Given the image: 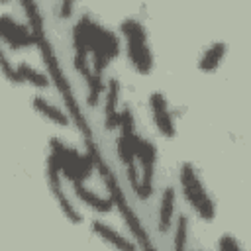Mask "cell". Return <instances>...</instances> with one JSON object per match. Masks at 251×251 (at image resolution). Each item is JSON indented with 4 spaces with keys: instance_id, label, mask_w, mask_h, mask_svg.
I'll use <instances>...</instances> for the list:
<instances>
[{
    "instance_id": "5b68a950",
    "label": "cell",
    "mask_w": 251,
    "mask_h": 251,
    "mask_svg": "<svg viewBox=\"0 0 251 251\" xmlns=\"http://www.w3.org/2000/svg\"><path fill=\"white\" fill-rule=\"evenodd\" d=\"M149 112H151V120H153L155 129H157L163 137L173 139V137L176 135L175 114H173V110H171V104H169L167 96H165L161 90L151 92V96H149Z\"/></svg>"
},
{
    "instance_id": "8fae6325",
    "label": "cell",
    "mask_w": 251,
    "mask_h": 251,
    "mask_svg": "<svg viewBox=\"0 0 251 251\" xmlns=\"http://www.w3.org/2000/svg\"><path fill=\"white\" fill-rule=\"evenodd\" d=\"M226 53H227V45L224 41H214L212 45H208L202 51V55L198 59V69L202 73H216L220 69Z\"/></svg>"
},
{
    "instance_id": "7c38bea8",
    "label": "cell",
    "mask_w": 251,
    "mask_h": 251,
    "mask_svg": "<svg viewBox=\"0 0 251 251\" xmlns=\"http://www.w3.org/2000/svg\"><path fill=\"white\" fill-rule=\"evenodd\" d=\"M90 227H92V231H94L100 239H104L106 243H110V245H114V247H118V249H135V247H137V243H133L131 239H127L126 235H122L120 231H116L114 227H110L108 224H104V222H100V220H94V222L90 224Z\"/></svg>"
},
{
    "instance_id": "2e32d148",
    "label": "cell",
    "mask_w": 251,
    "mask_h": 251,
    "mask_svg": "<svg viewBox=\"0 0 251 251\" xmlns=\"http://www.w3.org/2000/svg\"><path fill=\"white\" fill-rule=\"evenodd\" d=\"M75 6H76V0H59V18L69 20L75 12Z\"/></svg>"
},
{
    "instance_id": "ba28073f",
    "label": "cell",
    "mask_w": 251,
    "mask_h": 251,
    "mask_svg": "<svg viewBox=\"0 0 251 251\" xmlns=\"http://www.w3.org/2000/svg\"><path fill=\"white\" fill-rule=\"evenodd\" d=\"M120 80L110 76L106 80L104 90V127L106 129H118L120 124Z\"/></svg>"
},
{
    "instance_id": "5bb4252c",
    "label": "cell",
    "mask_w": 251,
    "mask_h": 251,
    "mask_svg": "<svg viewBox=\"0 0 251 251\" xmlns=\"http://www.w3.org/2000/svg\"><path fill=\"white\" fill-rule=\"evenodd\" d=\"M16 69H18L20 82H27V84L37 86V88H47V86H49V78H47L43 73H39L37 69L29 67L27 63H20Z\"/></svg>"
},
{
    "instance_id": "4fadbf2b",
    "label": "cell",
    "mask_w": 251,
    "mask_h": 251,
    "mask_svg": "<svg viewBox=\"0 0 251 251\" xmlns=\"http://www.w3.org/2000/svg\"><path fill=\"white\" fill-rule=\"evenodd\" d=\"M31 106H33V110H35L39 116H43L45 120H49V122H53V124H57V126H61V127L71 126L69 116H67L61 108L53 106L47 98H43V96H33V98H31Z\"/></svg>"
},
{
    "instance_id": "52a82bcc",
    "label": "cell",
    "mask_w": 251,
    "mask_h": 251,
    "mask_svg": "<svg viewBox=\"0 0 251 251\" xmlns=\"http://www.w3.org/2000/svg\"><path fill=\"white\" fill-rule=\"evenodd\" d=\"M0 33H2V41L12 47V49H24V47H31L37 39L31 27L16 22L10 14H4L0 18Z\"/></svg>"
},
{
    "instance_id": "9a60e30c",
    "label": "cell",
    "mask_w": 251,
    "mask_h": 251,
    "mask_svg": "<svg viewBox=\"0 0 251 251\" xmlns=\"http://www.w3.org/2000/svg\"><path fill=\"white\" fill-rule=\"evenodd\" d=\"M173 233H175L173 235V247L175 249H184L186 243H188V220H186V216H178Z\"/></svg>"
},
{
    "instance_id": "ac0fdd59",
    "label": "cell",
    "mask_w": 251,
    "mask_h": 251,
    "mask_svg": "<svg viewBox=\"0 0 251 251\" xmlns=\"http://www.w3.org/2000/svg\"><path fill=\"white\" fill-rule=\"evenodd\" d=\"M2 2H10V0H2Z\"/></svg>"
},
{
    "instance_id": "6da1fadb",
    "label": "cell",
    "mask_w": 251,
    "mask_h": 251,
    "mask_svg": "<svg viewBox=\"0 0 251 251\" xmlns=\"http://www.w3.org/2000/svg\"><path fill=\"white\" fill-rule=\"evenodd\" d=\"M178 184L182 190V196L186 200V204L192 208V212L206 222H212L216 218V204L204 184V180L200 178V173L194 169L192 163L184 161L178 169Z\"/></svg>"
},
{
    "instance_id": "7a4b0ae2",
    "label": "cell",
    "mask_w": 251,
    "mask_h": 251,
    "mask_svg": "<svg viewBox=\"0 0 251 251\" xmlns=\"http://www.w3.org/2000/svg\"><path fill=\"white\" fill-rule=\"evenodd\" d=\"M120 31L126 41V55L131 67L139 75H149L155 63H153V51H151L143 22L137 18H126L120 25Z\"/></svg>"
},
{
    "instance_id": "30bf717a",
    "label": "cell",
    "mask_w": 251,
    "mask_h": 251,
    "mask_svg": "<svg viewBox=\"0 0 251 251\" xmlns=\"http://www.w3.org/2000/svg\"><path fill=\"white\" fill-rule=\"evenodd\" d=\"M71 186H73V190H75V194L86 204V206H90V208H94L96 212H102V214H106V212H110L112 208H114V198H106V196H100L98 192H94V190H90L88 186H84V182H71Z\"/></svg>"
},
{
    "instance_id": "3957f363",
    "label": "cell",
    "mask_w": 251,
    "mask_h": 251,
    "mask_svg": "<svg viewBox=\"0 0 251 251\" xmlns=\"http://www.w3.org/2000/svg\"><path fill=\"white\" fill-rule=\"evenodd\" d=\"M49 157L69 182H84L94 173V157L80 153L76 147H71L61 139L49 141Z\"/></svg>"
},
{
    "instance_id": "e0dca14e",
    "label": "cell",
    "mask_w": 251,
    "mask_h": 251,
    "mask_svg": "<svg viewBox=\"0 0 251 251\" xmlns=\"http://www.w3.org/2000/svg\"><path fill=\"white\" fill-rule=\"evenodd\" d=\"M218 247H220V249H239L241 243H239L231 233H224V235L218 239Z\"/></svg>"
},
{
    "instance_id": "9c48e42d",
    "label": "cell",
    "mask_w": 251,
    "mask_h": 251,
    "mask_svg": "<svg viewBox=\"0 0 251 251\" xmlns=\"http://www.w3.org/2000/svg\"><path fill=\"white\" fill-rule=\"evenodd\" d=\"M175 208H176V192L173 186H167L161 194L159 202V220H157V229L159 233H169L173 229V218H175Z\"/></svg>"
},
{
    "instance_id": "277c9868",
    "label": "cell",
    "mask_w": 251,
    "mask_h": 251,
    "mask_svg": "<svg viewBox=\"0 0 251 251\" xmlns=\"http://www.w3.org/2000/svg\"><path fill=\"white\" fill-rule=\"evenodd\" d=\"M135 159H137V167H139V175H141L139 188L135 194L139 200H149L153 196V184H155L157 149L147 137L139 135L137 145H135Z\"/></svg>"
},
{
    "instance_id": "8992f818",
    "label": "cell",
    "mask_w": 251,
    "mask_h": 251,
    "mask_svg": "<svg viewBox=\"0 0 251 251\" xmlns=\"http://www.w3.org/2000/svg\"><path fill=\"white\" fill-rule=\"evenodd\" d=\"M45 176H47V184L51 188V194L55 196L59 208L63 210V214L73 222V224H80L82 222V216L80 212L75 208V204H71V200L67 198V194L63 192V173L59 171V167L55 165V161L51 157H47V171H45Z\"/></svg>"
}]
</instances>
